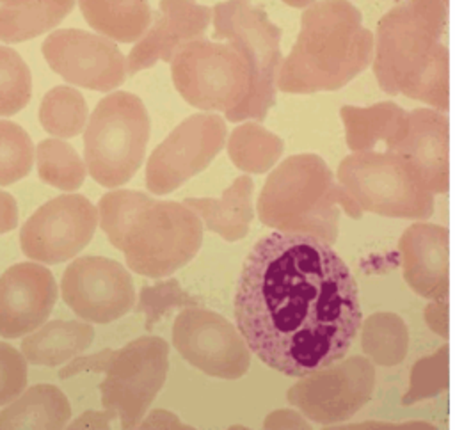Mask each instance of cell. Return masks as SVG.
<instances>
[{"mask_svg": "<svg viewBox=\"0 0 455 430\" xmlns=\"http://www.w3.org/2000/svg\"><path fill=\"white\" fill-rule=\"evenodd\" d=\"M233 315L251 352L288 377H307L339 361L361 325L352 272L331 245L302 231H275L254 243Z\"/></svg>", "mask_w": 455, "mask_h": 430, "instance_id": "6da1fadb", "label": "cell"}, {"mask_svg": "<svg viewBox=\"0 0 455 430\" xmlns=\"http://www.w3.org/2000/svg\"><path fill=\"white\" fill-rule=\"evenodd\" d=\"M96 208L101 231L139 275H171L201 249L204 226L185 203L160 201L139 190H112Z\"/></svg>", "mask_w": 455, "mask_h": 430, "instance_id": "7a4b0ae2", "label": "cell"}, {"mask_svg": "<svg viewBox=\"0 0 455 430\" xmlns=\"http://www.w3.org/2000/svg\"><path fill=\"white\" fill-rule=\"evenodd\" d=\"M149 114L128 91L101 98L84 130V160L96 183L116 188L139 171L149 140Z\"/></svg>", "mask_w": 455, "mask_h": 430, "instance_id": "3957f363", "label": "cell"}, {"mask_svg": "<svg viewBox=\"0 0 455 430\" xmlns=\"http://www.w3.org/2000/svg\"><path fill=\"white\" fill-rule=\"evenodd\" d=\"M213 37L229 41L251 66L252 84L243 103L226 114L228 121L263 119L274 103L281 59V30L252 0H224L212 7Z\"/></svg>", "mask_w": 455, "mask_h": 430, "instance_id": "277c9868", "label": "cell"}, {"mask_svg": "<svg viewBox=\"0 0 455 430\" xmlns=\"http://www.w3.org/2000/svg\"><path fill=\"white\" fill-rule=\"evenodd\" d=\"M169 64L180 96L203 112L226 115L251 92V66L229 41H210L204 36L192 39Z\"/></svg>", "mask_w": 455, "mask_h": 430, "instance_id": "5b68a950", "label": "cell"}, {"mask_svg": "<svg viewBox=\"0 0 455 430\" xmlns=\"http://www.w3.org/2000/svg\"><path fill=\"white\" fill-rule=\"evenodd\" d=\"M167 371L169 343L160 336H140L110 350L100 382L103 409L123 428H137L164 387Z\"/></svg>", "mask_w": 455, "mask_h": 430, "instance_id": "8992f818", "label": "cell"}, {"mask_svg": "<svg viewBox=\"0 0 455 430\" xmlns=\"http://www.w3.org/2000/svg\"><path fill=\"white\" fill-rule=\"evenodd\" d=\"M226 121L215 112H201L183 119L162 140L146 163V187L165 195L204 171L226 144Z\"/></svg>", "mask_w": 455, "mask_h": 430, "instance_id": "52a82bcc", "label": "cell"}, {"mask_svg": "<svg viewBox=\"0 0 455 430\" xmlns=\"http://www.w3.org/2000/svg\"><path fill=\"white\" fill-rule=\"evenodd\" d=\"M172 345L190 366L215 378H238L251 362V348L240 330L201 306L185 307L174 318Z\"/></svg>", "mask_w": 455, "mask_h": 430, "instance_id": "ba28073f", "label": "cell"}, {"mask_svg": "<svg viewBox=\"0 0 455 430\" xmlns=\"http://www.w3.org/2000/svg\"><path fill=\"white\" fill-rule=\"evenodd\" d=\"M50 69L76 87L108 92L119 87L126 75V57L116 41L82 28H57L41 44Z\"/></svg>", "mask_w": 455, "mask_h": 430, "instance_id": "9c48e42d", "label": "cell"}, {"mask_svg": "<svg viewBox=\"0 0 455 430\" xmlns=\"http://www.w3.org/2000/svg\"><path fill=\"white\" fill-rule=\"evenodd\" d=\"M98 208L80 194L57 195L39 206L21 226L20 245L27 258L62 263L75 258L94 236Z\"/></svg>", "mask_w": 455, "mask_h": 430, "instance_id": "30bf717a", "label": "cell"}, {"mask_svg": "<svg viewBox=\"0 0 455 430\" xmlns=\"http://www.w3.org/2000/svg\"><path fill=\"white\" fill-rule=\"evenodd\" d=\"M60 293L82 320L108 323L124 316L135 304L130 272L103 256H82L62 274Z\"/></svg>", "mask_w": 455, "mask_h": 430, "instance_id": "8fae6325", "label": "cell"}, {"mask_svg": "<svg viewBox=\"0 0 455 430\" xmlns=\"http://www.w3.org/2000/svg\"><path fill=\"white\" fill-rule=\"evenodd\" d=\"M57 300V284L50 268L25 261L0 275V336L21 338L41 327Z\"/></svg>", "mask_w": 455, "mask_h": 430, "instance_id": "7c38bea8", "label": "cell"}, {"mask_svg": "<svg viewBox=\"0 0 455 430\" xmlns=\"http://www.w3.org/2000/svg\"><path fill=\"white\" fill-rule=\"evenodd\" d=\"M213 11L197 0H160L153 21L126 55L128 75H135L158 60L171 62L188 41L203 37Z\"/></svg>", "mask_w": 455, "mask_h": 430, "instance_id": "4fadbf2b", "label": "cell"}, {"mask_svg": "<svg viewBox=\"0 0 455 430\" xmlns=\"http://www.w3.org/2000/svg\"><path fill=\"white\" fill-rule=\"evenodd\" d=\"M251 195V178L240 176L222 192L220 199L187 197L183 203L197 213L208 231L220 235L226 242H236L245 236L252 219Z\"/></svg>", "mask_w": 455, "mask_h": 430, "instance_id": "5bb4252c", "label": "cell"}, {"mask_svg": "<svg viewBox=\"0 0 455 430\" xmlns=\"http://www.w3.org/2000/svg\"><path fill=\"white\" fill-rule=\"evenodd\" d=\"M94 339V329L76 320H52L21 341V354L37 366H59L80 355Z\"/></svg>", "mask_w": 455, "mask_h": 430, "instance_id": "9a60e30c", "label": "cell"}, {"mask_svg": "<svg viewBox=\"0 0 455 430\" xmlns=\"http://www.w3.org/2000/svg\"><path fill=\"white\" fill-rule=\"evenodd\" d=\"M71 418L66 394L52 384H37L0 412V428H64Z\"/></svg>", "mask_w": 455, "mask_h": 430, "instance_id": "2e32d148", "label": "cell"}, {"mask_svg": "<svg viewBox=\"0 0 455 430\" xmlns=\"http://www.w3.org/2000/svg\"><path fill=\"white\" fill-rule=\"evenodd\" d=\"M89 27L116 43H137L153 21L148 0H76Z\"/></svg>", "mask_w": 455, "mask_h": 430, "instance_id": "e0dca14e", "label": "cell"}, {"mask_svg": "<svg viewBox=\"0 0 455 430\" xmlns=\"http://www.w3.org/2000/svg\"><path fill=\"white\" fill-rule=\"evenodd\" d=\"M76 0H18L0 4V41L12 44L53 30Z\"/></svg>", "mask_w": 455, "mask_h": 430, "instance_id": "ac0fdd59", "label": "cell"}, {"mask_svg": "<svg viewBox=\"0 0 455 430\" xmlns=\"http://www.w3.org/2000/svg\"><path fill=\"white\" fill-rule=\"evenodd\" d=\"M89 108L82 92L71 85L50 89L39 105V123L53 137L69 139L85 130Z\"/></svg>", "mask_w": 455, "mask_h": 430, "instance_id": "d6986e66", "label": "cell"}, {"mask_svg": "<svg viewBox=\"0 0 455 430\" xmlns=\"http://www.w3.org/2000/svg\"><path fill=\"white\" fill-rule=\"evenodd\" d=\"M36 162L39 179L60 190H76L87 174L85 160L60 139L41 140L36 147Z\"/></svg>", "mask_w": 455, "mask_h": 430, "instance_id": "ffe728a7", "label": "cell"}, {"mask_svg": "<svg viewBox=\"0 0 455 430\" xmlns=\"http://www.w3.org/2000/svg\"><path fill=\"white\" fill-rule=\"evenodd\" d=\"M229 160L242 171L261 172L279 151V142L274 135L254 123L236 126L226 140Z\"/></svg>", "mask_w": 455, "mask_h": 430, "instance_id": "44dd1931", "label": "cell"}, {"mask_svg": "<svg viewBox=\"0 0 455 430\" xmlns=\"http://www.w3.org/2000/svg\"><path fill=\"white\" fill-rule=\"evenodd\" d=\"M32 94V75L21 55L0 44V115L9 117L27 107Z\"/></svg>", "mask_w": 455, "mask_h": 430, "instance_id": "7402d4cb", "label": "cell"}, {"mask_svg": "<svg viewBox=\"0 0 455 430\" xmlns=\"http://www.w3.org/2000/svg\"><path fill=\"white\" fill-rule=\"evenodd\" d=\"M36 149L28 133L16 123L0 119V187L25 178L34 163Z\"/></svg>", "mask_w": 455, "mask_h": 430, "instance_id": "603a6c76", "label": "cell"}, {"mask_svg": "<svg viewBox=\"0 0 455 430\" xmlns=\"http://www.w3.org/2000/svg\"><path fill=\"white\" fill-rule=\"evenodd\" d=\"M201 304L203 300L199 297L185 291L176 279H169L153 286H144L139 293V304L135 306V311L144 313V327L146 330H153L156 323L172 309L197 307Z\"/></svg>", "mask_w": 455, "mask_h": 430, "instance_id": "cb8c5ba5", "label": "cell"}, {"mask_svg": "<svg viewBox=\"0 0 455 430\" xmlns=\"http://www.w3.org/2000/svg\"><path fill=\"white\" fill-rule=\"evenodd\" d=\"M27 359L21 350L0 341V405L11 403L27 386Z\"/></svg>", "mask_w": 455, "mask_h": 430, "instance_id": "d4e9b609", "label": "cell"}, {"mask_svg": "<svg viewBox=\"0 0 455 430\" xmlns=\"http://www.w3.org/2000/svg\"><path fill=\"white\" fill-rule=\"evenodd\" d=\"M108 354H110V348L101 350V352L92 354V355H76L64 368L59 370V377L60 378H68V377H73V375L82 373V371L103 373V368L107 364Z\"/></svg>", "mask_w": 455, "mask_h": 430, "instance_id": "484cf974", "label": "cell"}, {"mask_svg": "<svg viewBox=\"0 0 455 430\" xmlns=\"http://www.w3.org/2000/svg\"><path fill=\"white\" fill-rule=\"evenodd\" d=\"M137 428H187L190 430V425H185L180 421L178 416H174L169 410H162V409H155L151 410L146 418L140 419V423L137 425Z\"/></svg>", "mask_w": 455, "mask_h": 430, "instance_id": "4316f807", "label": "cell"}, {"mask_svg": "<svg viewBox=\"0 0 455 430\" xmlns=\"http://www.w3.org/2000/svg\"><path fill=\"white\" fill-rule=\"evenodd\" d=\"M18 226V204L14 197L0 190V235L12 231Z\"/></svg>", "mask_w": 455, "mask_h": 430, "instance_id": "83f0119b", "label": "cell"}, {"mask_svg": "<svg viewBox=\"0 0 455 430\" xmlns=\"http://www.w3.org/2000/svg\"><path fill=\"white\" fill-rule=\"evenodd\" d=\"M114 418L105 410V412H96V410H85L82 416L68 423V428H110V421Z\"/></svg>", "mask_w": 455, "mask_h": 430, "instance_id": "f1b7e54d", "label": "cell"}, {"mask_svg": "<svg viewBox=\"0 0 455 430\" xmlns=\"http://www.w3.org/2000/svg\"><path fill=\"white\" fill-rule=\"evenodd\" d=\"M286 5L290 7H309L313 5L316 0H283Z\"/></svg>", "mask_w": 455, "mask_h": 430, "instance_id": "f546056e", "label": "cell"}, {"mask_svg": "<svg viewBox=\"0 0 455 430\" xmlns=\"http://www.w3.org/2000/svg\"><path fill=\"white\" fill-rule=\"evenodd\" d=\"M12 2H18V0H0V4H12Z\"/></svg>", "mask_w": 455, "mask_h": 430, "instance_id": "4dcf8cb0", "label": "cell"}]
</instances>
